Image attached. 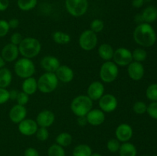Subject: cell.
Segmentation results:
<instances>
[{"label": "cell", "mask_w": 157, "mask_h": 156, "mask_svg": "<svg viewBox=\"0 0 157 156\" xmlns=\"http://www.w3.org/2000/svg\"><path fill=\"white\" fill-rule=\"evenodd\" d=\"M144 2H149V1H150V0H144Z\"/></svg>", "instance_id": "obj_51"}, {"label": "cell", "mask_w": 157, "mask_h": 156, "mask_svg": "<svg viewBox=\"0 0 157 156\" xmlns=\"http://www.w3.org/2000/svg\"><path fill=\"white\" fill-rule=\"evenodd\" d=\"M48 156H66L65 150L58 144H53L48 149Z\"/></svg>", "instance_id": "obj_30"}, {"label": "cell", "mask_w": 157, "mask_h": 156, "mask_svg": "<svg viewBox=\"0 0 157 156\" xmlns=\"http://www.w3.org/2000/svg\"><path fill=\"white\" fill-rule=\"evenodd\" d=\"M121 145V142L117 139H110L107 142V148L111 153H116L119 151Z\"/></svg>", "instance_id": "obj_34"}, {"label": "cell", "mask_w": 157, "mask_h": 156, "mask_svg": "<svg viewBox=\"0 0 157 156\" xmlns=\"http://www.w3.org/2000/svg\"><path fill=\"white\" fill-rule=\"evenodd\" d=\"M127 73L129 77L134 81H139L144 77L145 73V69L142 63L132 61L127 66Z\"/></svg>", "instance_id": "obj_16"}, {"label": "cell", "mask_w": 157, "mask_h": 156, "mask_svg": "<svg viewBox=\"0 0 157 156\" xmlns=\"http://www.w3.org/2000/svg\"><path fill=\"white\" fill-rule=\"evenodd\" d=\"M133 110L136 114L143 115L147 113V105L143 101H136L133 106Z\"/></svg>", "instance_id": "obj_35"}, {"label": "cell", "mask_w": 157, "mask_h": 156, "mask_svg": "<svg viewBox=\"0 0 157 156\" xmlns=\"http://www.w3.org/2000/svg\"><path fill=\"white\" fill-rule=\"evenodd\" d=\"M38 127L48 128L52 126L55 121V115L52 111L48 110H44L37 115L36 119Z\"/></svg>", "instance_id": "obj_15"}, {"label": "cell", "mask_w": 157, "mask_h": 156, "mask_svg": "<svg viewBox=\"0 0 157 156\" xmlns=\"http://www.w3.org/2000/svg\"><path fill=\"white\" fill-rule=\"evenodd\" d=\"M133 38L138 45L144 47H152L156 41V33L148 23L137 24L133 33Z\"/></svg>", "instance_id": "obj_1"}, {"label": "cell", "mask_w": 157, "mask_h": 156, "mask_svg": "<svg viewBox=\"0 0 157 156\" xmlns=\"http://www.w3.org/2000/svg\"><path fill=\"white\" fill-rule=\"evenodd\" d=\"M9 100H10L9 90H8L6 88L0 87V105L6 103Z\"/></svg>", "instance_id": "obj_40"}, {"label": "cell", "mask_w": 157, "mask_h": 156, "mask_svg": "<svg viewBox=\"0 0 157 156\" xmlns=\"http://www.w3.org/2000/svg\"><path fill=\"white\" fill-rule=\"evenodd\" d=\"M24 156H39V153L35 148L29 147L25 150Z\"/></svg>", "instance_id": "obj_42"}, {"label": "cell", "mask_w": 157, "mask_h": 156, "mask_svg": "<svg viewBox=\"0 0 157 156\" xmlns=\"http://www.w3.org/2000/svg\"><path fill=\"white\" fill-rule=\"evenodd\" d=\"M55 73L58 80L64 84L71 82L75 77L74 70L67 65H60Z\"/></svg>", "instance_id": "obj_20"}, {"label": "cell", "mask_w": 157, "mask_h": 156, "mask_svg": "<svg viewBox=\"0 0 157 156\" xmlns=\"http://www.w3.org/2000/svg\"><path fill=\"white\" fill-rule=\"evenodd\" d=\"M105 87L101 81H94L88 86L87 90V96L92 101L99 100L104 94Z\"/></svg>", "instance_id": "obj_12"}, {"label": "cell", "mask_w": 157, "mask_h": 156, "mask_svg": "<svg viewBox=\"0 0 157 156\" xmlns=\"http://www.w3.org/2000/svg\"><path fill=\"white\" fill-rule=\"evenodd\" d=\"M10 28H9L8 21L4 19H0V38H4L8 35Z\"/></svg>", "instance_id": "obj_37"}, {"label": "cell", "mask_w": 157, "mask_h": 156, "mask_svg": "<svg viewBox=\"0 0 157 156\" xmlns=\"http://www.w3.org/2000/svg\"><path fill=\"white\" fill-rule=\"evenodd\" d=\"M40 64L44 71L49 72V73H55V71L61 65L58 58L52 55L44 56L41 59Z\"/></svg>", "instance_id": "obj_19"}, {"label": "cell", "mask_w": 157, "mask_h": 156, "mask_svg": "<svg viewBox=\"0 0 157 156\" xmlns=\"http://www.w3.org/2000/svg\"><path fill=\"white\" fill-rule=\"evenodd\" d=\"M99 109L104 113H112L117 108L118 100L114 95L111 93L104 94L98 100Z\"/></svg>", "instance_id": "obj_10"}, {"label": "cell", "mask_w": 157, "mask_h": 156, "mask_svg": "<svg viewBox=\"0 0 157 156\" xmlns=\"http://www.w3.org/2000/svg\"><path fill=\"white\" fill-rule=\"evenodd\" d=\"M132 56H133V61L136 62L142 63L147 59V52L145 49L142 47H138L132 51Z\"/></svg>", "instance_id": "obj_31"}, {"label": "cell", "mask_w": 157, "mask_h": 156, "mask_svg": "<svg viewBox=\"0 0 157 156\" xmlns=\"http://www.w3.org/2000/svg\"><path fill=\"white\" fill-rule=\"evenodd\" d=\"M19 54L18 46L15 45L12 43H9L2 47L0 55L2 57L6 63H11L16 61Z\"/></svg>", "instance_id": "obj_14"}, {"label": "cell", "mask_w": 157, "mask_h": 156, "mask_svg": "<svg viewBox=\"0 0 157 156\" xmlns=\"http://www.w3.org/2000/svg\"><path fill=\"white\" fill-rule=\"evenodd\" d=\"M38 125L36 121L32 119H25L18 124V132L25 136H32L35 135Z\"/></svg>", "instance_id": "obj_11"}, {"label": "cell", "mask_w": 157, "mask_h": 156, "mask_svg": "<svg viewBox=\"0 0 157 156\" xmlns=\"http://www.w3.org/2000/svg\"><path fill=\"white\" fill-rule=\"evenodd\" d=\"M55 141H56V144L64 148V147H68L72 143L73 137L68 132H61L57 136Z\"/></svg>", "instance_id": "obj_28"}, {"label": "cell", "mask_w": 157, "mask_h": 156, "mask_svg": "<svg viewBox=\"0 0 157 156\" xmlns=\"http://www.w3.org/2000/svg\"><path fill=\"white\" fill-rule=\"evenodd\" d=\"M120 156H136L137 150L133 143L127 142H123L118 151Z\"/></svg>", "instance_id": "obj_24"}, {"label": "cell", "mask_w": 157, "mask_h": 156, "mask_svg": "<svg viewBox=\"0 0 157 156\" xmlns=\"http://www.w3.org/2000/svg\"><path fill=\"white\" fill-rule=\"evenodd\" d=\"M147 113L151 118L157 119V101L150 102L149 106H147Z\"/></svg>", "instance_id": "obj_38"}, {"label": "cell", "mask_w": 157, "mask_h": 156, "mask_svg": "<svg viewBox=\"0 0 157 156\" xmlns=\"http://www.w3.org/2000/svg\"><path fill=\"white\" fill-rule=\"evenodd\" d=\"M93 109V101L87 95H79L72 99L71 102V110L72 113L78 116H86V115Z\"/></svg>", "instance_id": "obj_3"}, {"label": "cell", "mask_w": 157, "mask_h": 156, "mask_svg": "<svg viewBox=\"0 0 157 156\" xmlns=\"http://www.w3.org/2000/svg\"><path fill=\"white\" fill-rule=\"evenodd\" d=\"M146 96L147 99L151 102L157 101V84H152L149 86L146 90Z\"/></svg>", "instance_id": "obj_32"}, {"label": "cell", "mask_w": 157, "mask_h": 156, "mask_svg": "<svg viewBox=\"0 0 157 156\" xmlns=\"http://www.w3.org/2000/svg\"><path fill=\"white\" fill-rule=\"evenodd\" d=\"M98 52L101 59L104 60V61H112V59H113L114 49L110 44L104 43L99 46Z\"/></svg>", "instance_id": "obj_22"}, {"label": "cell", "mask_w": 157, "mask_h": 156, "mask_svg": "<svg viewBox=\"0 0 157 156\" xmlns=\"http://www.w3.org/2000/svg\"><path fill=\"white\" fill-rule=\"evenodd\" d=\"M22 39L23 37L21 33H19V32H15V33H13L11 35L10 43L15 44V45L18 46L20 43L21 42V41H22Z\"/></svg>", "instance_id": "obj_41"}, {"label": "cell", "mask_w": 157, "mask_h": 156, "mask_svg": "<svg viewBox=\"0 0 157 156\" xmlns=\"http://www.w3.org/2000/svg\"><path fill=\"white\" fill-rule=\"evenodd\" d=\"M77 122H78V125L81 127L86 125L87 124V119H86V116H78V119H77Z\"/></svg>", "instance_id": "obj_45"}, {"label": "cell", "mask_w": 157, "mask_h": 156, "mask_svg": "<svg viewBox=\"0 0 157 156\" xmlns=\"http://www.w3.org/2000/svg\"><path fill=\"white\" fill-rule=\"evenodd\" d=\"M144 22L150 24L157 19V8L153 6H147L141 13Z\"/></svg>", "instance_id": "obj_23"}, {"label": "cell", "mask_w": 157, "mask_h": 156, "mask_svg": "<svg viewBox=\"0 0 157 156\" xmlns=\"http://www.w3.org/2000/svg\"><path fill=\"white\" fill-rule=\"evenodd\" d=\"M17 104H19L21 106H25L29 101V95L24 93L23 91L18 92V96H17Z\"/></svg>", "instance_id": "obj_39"}, {"label": "cell", "mask_w": 157, "mask_h": 156, "mask_svg": "<svg viewBox=\"0 0 157 156\" xmlns=\"http://www.w3.org/2000/svg\"><path fill=\"white\" fill-rule=\"evenodd\" d=\"M52 39L58 44H67L70 43L71 38L69 34L57 31L52 34Z\"/></svg>", "instance_id": "obj_26"}, {"label": "cell", "mask_w": 157, "mask_h": 156, "mask_svg": "<svg viewBox=\"0 0 157 156\" xmlns=\"http://www.w3.org/2000/svg\"><path fill=\"white\" fill-rule=\"evenodd\" d=\"M119 75V67L113 61H104L101 66L99 76L101 82L110 84L116 80Z\"/></svg>", "instance_id": "obj_6"}, {"label": "cell", "mask_w": 157, "mask_h": 156, "mask_svg": "<svg viewBox=\"0 0 157 156\" xmlns=\"http://www.w3.org/2000/svg\"><path fill=\"white\" fill-rule=\"evenodd\" d=\"M92 149L87 144H80L75 147L72 151L73 156H90L92 154Z\"/></svg>", "instance_id": "obj_27"}, {"label": "cell", "mask_w": 157, "mask_h": 156, "mask_svg": "<svg viewBox=\"0 0 157 156\" xmlns=\"http://www.w3.org/2000/svg\"><path fill=\"white\" fill-rule=\"evenodd\" d=\"M78 43L82 50L85 51H90L94 50L98 45V35L90 29L85 30L80 35Z\"/></svg>", "instance_id": "obj_8"}, {"label": "cell", "mask_w": 157, "mask_h": 156, "mask_svg": "<svg viewBox=\"0 0 157 156\" xmlns=\"http://www.w3.org/2000/svg\"><path fill=\"white\" fill-rule=\"evenodd\" d=\"M90 30H91L92 32H94V33L98 34L99 32H101L104 28V21L101 19L99 18H96V19H94L91 21L90 25Z\"/></svg>", "instance_id": "obj_33"}, {"label": "cell", "mask_w": 157, "mask_h": 156, "mask_svg": "<svg viewBox=\"0 0 157 156\" xmlns=\"http://www.w3.org/2000/svg\"><path fill=\"white\" fill-rule=\"evenodd\" d=\"M87 124L93 125V126H98L102 125L105 121V113L100 109H92L87 115H86Z\"/></svg>", "instance_id": "obj_18"}, {"label": "cell", "mask_w": 157, "mask_h": 156, "mask_svg": "<svg viewBox=\"0 0 157 156\" xmlns=\"http://www.w3.org/2000/svg\"><path fill=\"white\" fill-rule=\"evenodd\" d=\"M133 128L131 127V125L127 123L120 124L115 130L116 139L122 143L129 142L133 137Z\"/></svg>", "instance_id": "obj_13"}, {"label": "cell", "mask_w": 157, "mask_h": 156, "mask_svg": "<svg viewBox=\"0 0 157 156\" xmlns=\"http://www.w3.org/2000/svg\"><path fill=\"white\" fill-rule=\"evenodd\" d=\"M6 62L5 61V60L3 59L2 57L0 55V69L2 68V67H5V66H6Z\"/></svg>", "instance_id": "obj_49"}, {"label": "cell", "mask_w": 157, "mask_h": 156, "mask_svg": "<svg viewBox=\"0 0 157 156\" xmlns=\"http://www.w3.org/2000/svg\"><path fill=\"white\" fill-rule=\"evenodd\" d=\"M12 81V73L7 67L0 69V87L6 88L9 87Z\"/></svg>", "instance_id": "obj_25"}, {"label": "cell", "mask_w": 157, "mask_h": 156, "mask_svg": "<svg viewBox=\"0 0 157 156\" xmlns=\"http://www.w3.org/2000/svg\"><path fill=\"white\" fill-rule=\"evenodd\" d=\"M134 20L138 24H141V23H144V20H143V18H142V15H141V14H138V15H136V16H135Z\"/></svg>", "instance_id": "obj_48"}, {"label": "cell", "mask_w": 157, "mask_h": 156, "mask_svg": "<svg viewBox=\"0 0 157 156\" xmlns=\"http://www.w3.org/2000/svg\"><path fill=\"white\" fill-rule=\"evenodd\" d=\"M18 47L19 54L23 58L32 59L40 54L41 50V44L37 38L33 37L24 38Z\"/></svg>", "instance_id": "obj_2"}, {"label": "cell", "mask_w": 157, "mask_h": 156, "mask_svg": "<svg viewBox=\"0 0 157 156\" xmlns=\"http://www.w3.org/2000/svg\"><path fill=\"white\" fill-rule=\"evenodd\" d=\"M14 72L21 79L33 76L35 73V66L32 59L21 58L15 61L14 64Z\"/></svg>", "instance_id": "obj_5"}, {"label": "cell", "mask_w": 157, "mask_h": 156, "mask_svg": "<svg viewBox=\"0 0 157 156\" xmlns=\"http://www.w3.org/2000/svg\"><path fill=\"white\" fill-rule=\"evenodd\" d=\"M21 91L31 96L38 91V83L34 76L24 79L21 84Z\"/></svg>", "instance_id": "obj_21"}, {"label": "cell", "mask_w": 157, "mask_h": 156, "mask_svg": "<svg viewBox=\"0 0 157 156\" xmlns=\"http://www.w3.org/2000/svg\"><path fill=\"white\" fill-rule=\"evenodd\" d=\"M90 156H102V154H101L100 153H92Z\"/></svg>", "instance_id": "obj_50"}, {"label": "cell", "mask_w": 157, "mask_h": 156, "mask_svg": "<svg viewBox=\"0 0 157 156\" xmlns=\"http://www.w3.org/2000/svg\"><path fill=\"white\" fill-rule=\"evenodd\" d=\"M153 156H157V155H153Z\"/></svg>", "instance_id": "obj_53"}, {"label": "cell", "mask_w": 157, "mask_h": 156, "mask_svg": "<svg viewBox=\"0 0 157 156\" xmlns=\"http://www.w3.org/2000/svg\"><path fill=\"white\" fill-rule=\"evenodd\" d=\"M38 0H17V6L20 10L29 12L36 7Z\"/></svg>", "instance_id": "obj_29"}, {"label": "cell", "mask_w": 157, "mask_h": 156, "mask_svg": "<svg viewBox=\"0 0 157 156\" xmlns=\"http://www.w3.org/2000/svg\"><path fill=\"white\" fill-rule=\"evenodd\" d=\"M38 90L41 93L48 94L55 91L58 86L59 80L55 73L45 72L37 80Z\"/></svg>", "instance_id": "obj_4"}, {"label": "cell", "mask_w": 157, "mask_h": 156, "mask_svg": "<svg viewBox=\"0 0 157 156\" xmlns=\"http://www.w3.org/2000/svg\"><path fill=\"white\" fill-rule=\"evenodd\" d=\"M36 138L41 142H44L47 140L49 137V132L48 128L44 127H38L36 133H35Z\"/></svg>", "instance_id": "obj_36"}, {"label": "cell", "mask_w": 157, "mask_h": 156, "mask_svg": "<svg viewBox=\"0 0 157 156\" xmlns=\"http://www.w3.org/2000/svg\"><path fill=\"white\" fill-rule=\"evenodd\" d=\"M18 94V91H17L16 90H10L9 91V97H10V99H12V100H16Z\"/></svg>", "instance_id": "obj_47"}, {"label": "cell", "mask_w": 157, "mask_h": 156, "mask_svg": "<svg viewBox=\"0 0 157 156\" xmlns=\"http://www.w3.org/2000/svg\"><path fill=\"white\" fill-rule=\"evenodd\" d=\"M9 0H0V12H4L9 8Z\"/></svg>", "instance_id": "obj_44"}, {"label": "cell", "mask_w": 157, "mask_h": 156, "mask_svg": "<svg viewBox=\"0 0 157 156\" xmlns=\"http://www.w3.org/2000/svg\"><path fill=\"white\" fill-rule=\"evenodd\" d=\"M144 4V0H132V6L136 9L141 8Z\"/></svg>", "instance_id": "obj_46"}, {"label": "cell", "mask_w": 157, "mask_h": 156, "mask_svg": "<svg viewBox=\"0 0 157 156\" xmlns=\"http://www.w3.org/2000/svg\"><path fill=\"white\" fill-rule=\"evenodd\" d=\"M114 1H120V0H114Z\"/></svg>", "instance_id": "obj_52"}, {"label": "cell", "mask_w": 157, "mask_h": 156, "mask_svg": "<svg viewBox=\"0 0 157 156\" xmlns=\"http://www.w3.org/2000/svg\"><path fill=\"white\" fill-rule=\"evenodd\" d=\"M112 61L118 67H127L133 61L132 51L124 47H118L114 50Z\"/></svg>", "instance_id": "obj_9"}, {"label": "cell", "mask_w": 157, "mask_h": 156, "mask_svg": "<svg viewBox=\"0 0 157 156\" xmlns=\"http://www.w3.org/2000/svg\"><path fill=\"white\" fill-rule=\"evenodd\" d=\"M27 116V110L25 106H21L19 104L13 106L9 110V117L11 122L15 124H18L23 119H25Z\"/></svg>", "instance_id": "obj_17"}, {"label": "cell", "mask_w": 157, "mask_h": 156, "mask_svg": "<svg viewBox=\"0 0 157 156\" xmlns=\"http://www.w3.org/2000/svg\"><path fill=\"white\" fill-rule=\"evenodd\" d=\"M8 22L10 29H15L19 26V20L18 18H11Z\"/></svg>", "instance_id": "obj_43"}, {"label": "cell", "mask_w": 157, "mask_h": 156, "mask_svg": "<svg viewBox=\"0 0 157 156\" xmlns=\"http://www.w3.org/2000/svg\"><path fill=\"white\" fill-rule=\"evenodd\" d=\"M88 6V0H65L66 9L74 17L84 15L87 12Z\"/></svg>", "instance_id": "obj_7"}]
</instances>
